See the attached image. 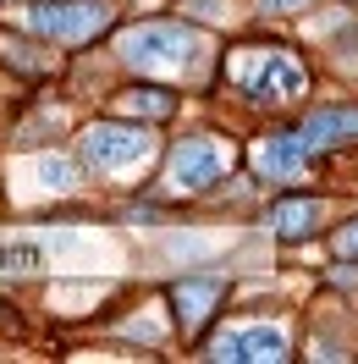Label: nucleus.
I'll use <instances>...</instances> for the list:
<instances>
[{
	"label": "nucleus",
	"mask_w": 358,
	"mask_h": 364,
	"mask_svg": "<svg viewBox=\"0 0 358 364\" xmlns=\"http://www.w3.org/2000/svg\"><path fill=\"white\" fill-rule=\"evenodd\" d=\"M116 50H121V61L138 67V72H177L204 50V39L182 23H143V28H127V33L116 39Z\"/></svg>",
	"instance_id": "1"
},
{
	"label": "nucleus",
	"mask_w": 358,
	"mask_h": 364,
	"mask_svg": "<svg viewBox=\"0 0 358 364\" xmlns=\"http://www.w3.org/2000/svg\"><path fill=\"white\" fill-rule=\"evenodd\" d=\"M116 111H133V116H149V122H166V116L177 111V94L166 89H133L116 100Z\"/></svg>",
	"instance_id": "11"
},
{
	"label": "nucleus",
	"mask_w": 358,
	"mask_h": 364,
	"mask_svg": "<svg viewBox=\"0 0 358 364\" xmlns=\"http://www.w3.org/2000/svg\"><path fill=\"white\" fill-rule=\"evenodd\" d=\"M281 353H287V342L276 326H243L232 337L210 342V359H281Z\"/></svg>",
	"instance_id": "8"
},
{
	"label": "nucleus",
	"mask_w": 358,
	"mask_h": 364,
	"mask_svg": "<svg viewBox=\"0 0 358 364\" xmlns=\"http://www.w3.org/2000/svg\"><path fill=\"white\" fill-rule=\"evenodd\" d=\"M226 298V282L221 276H182L177 287H171V309H177V326L182 331H199L210 309Z\"/></svg>",
	"instance_id": "6"
},
{
	"label": "nucleus",
	"mask_w": 358,
	"mask_h": 364,
	"mask_svg": "<svg viewBox=\"0 0 358 364\" xmlns=\"http://www.w3.org/2000/svg\"><path fill=\"white\" fill-rule=\"evenodd\" d=\"M270 232L281 237V243H309L314 227H320V199H309V193H287V199H276V205L265 210Z\"/></svg>",
	"instance_id": "7"
},
{
	"label": "nucleus",
	"mask_w": 358,
	"mask_h": 364,
	"mask_svg": "<svg viewBox=\"0 0 358 364\" xmlns=\"http://www.w3.org/2000/svg\"><path fill=\"white\" fill-rule=\"evenodd\" d=\"M83 160H89L94 171H121V166H133L143 155V133L138 127H121V122H99L83 133Z\"/></svg>",
	"instance_id": "4"
},
{
	"label": "nucleus",
	"mask_w": 358,
	"mask_h": 364,
	"mask_svg": "<svg viewBox=\"0 0 358 364\" xmlns=\"http://www.w3.org/2000/svg\"><path fill=\"white\" fill-rule=\"evenodd\" d=\"M298 133H303V144H309V149H320V155H325V149H336L342 138H358V111H314Z\"/></svg>",
	"instance_id": "10"
},
{
	"label": "nucleus",
	"mask_w": 358,
	"mask_h": 364,
	"mask_svg": "<svg viewBox=\"0 0 358 364\" xmlns=\"http://www.w3.org/2000/svg\"><path fill=\"white\" fill-rule=\"evenodd\" d=\"M243 89L254 94L259 105H270V100H298V94H303V72H298L292 55L265 50V55H254V67L243 72Z\"/></svg>",
	"instance_id": "5"
},
{
	"label": "nucleus",
	"mask_w": 358,
	"mask_h": 364,
	"mask_svg": "<svg viewBox=\"0 0 358 364\" xmlns=\"http://www.w3.org/2000/svg\"><path fill=\"white\" fill-rule=\"evenodd\" d=\"M303 133H276V138H265L259 144V171L265 177H276V182H292L298 171H303Z\"/></svg>",
	"instance_id": "9"
},
{
	"label": "nucleus",
	"mask_w": 358,
	"mask_h": 364,
	"mask_svg": "<svg viewBox=\"0 0 358 364\" xmlns=\"http://www.w3.org/2000/svg\"><path fill=\"white\" fill-rule=\"evenodd\" d=\"M111 6L105 0H33L28 6V33L55 39V45H89L94 33H105Z\"/></svg>",
	"instance_id": "2"
},
{
	"label": "nucleus",
	"mask_w": 358,
	"mask_h": 364,
	"mask_svg": "<svg viewBox=\"0 0 358 364\" xmlns=\"http://www.w3.org/2000/svg\"><path fill=\"white\" fill-rule=\"evenodd\" d=\"M45 182H55V188H72V166H61V160H45Z\"/></svg>",
	"instance_id": "14"
},
{
	"label": "nucleus",
	"mask_w": 358,
	"mask_h": 364,
	"mask_svg": "<svg viewBox=\"0 0 358 364\" xmlns=\"http://www.w3.org/2000/svg\"><path fill=\"white\" fill-rule=\"evenodd\" d=\"M331 249L342 254V259H358V215H353V221H347V227H336Z\"/></svg>",
	"instance_id": "13"
},
{
	"label": "nucleus",
	"mask_w": 358,
	"mask_h": 364,
	"mask_svg": "<svg viewBox=\"0 0 358 364\" xmlns=\"http://www.w3.org/2000/svg\"><path fill=\"white\" fill-rule=\"evenodd\" d=\"M33 271H45L39 243H0V276H33Z\"/></svg>",
	"instance_id": "12"
},
{
	"label": "nucleus",
	"mask_w": 358,
	"mask_h": 364,
	"mask_svg": "<svg viewBox=\"0 0 358 364\" xmlns=\"http://www.w3.org/2000/svg\"><path fill=\"white\" fill-rule=\"evenodd\" d=\"M298 6H309V0H259V11H276V17H281V11H298Z\"/></svg>",
	"instance_id": "15"
},
{
	"label": "nucleus",
	"mask_w": 358,
	"mask_h": 364,
	"mask_svg": "<svg viewBox=\"0 0 358 364\" xmlns=\"http://www.w3.org/2000/svg\"><path fill=\"white\" fill-rule=\"evenodd\" d=\"M226 171V155L215 138H182L177 149H171V166H166V177H171V188H188V193H199V188H210V182Z\"/></svg>",
	"instance_id": "3"
}]
</instances>
